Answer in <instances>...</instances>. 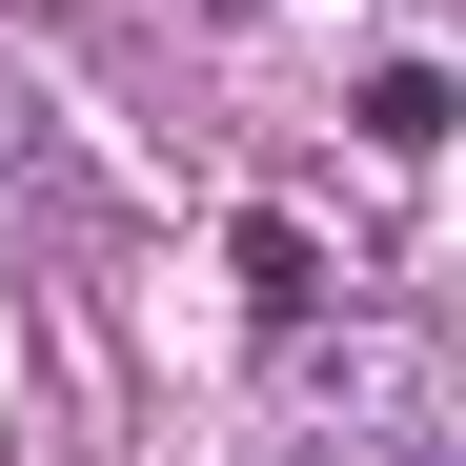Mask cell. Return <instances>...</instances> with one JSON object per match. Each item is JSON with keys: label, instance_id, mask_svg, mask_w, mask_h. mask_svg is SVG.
Here are the masks:
<instances>
[{"label": "cell", "instance_id": "1", "mask_svg": "<svg viewBox=\"0 0 466 466\" xmlns=\"http://www.w3.org/2000/svg\"><path fill=\"white\" fill-rule=\"evenodd\" d=\"M284 385L304 406H406V345L385 325H284Z\"/></svg>", "mask_w": 466, "mask_h": 466}, {"label": "cell", "instance_id": "2", "mask_svg": "<svg viewBox=\"0 0 466 466\" xmlns=\"http://www.w3.org/2000/svg\"><path fill=\"white\" fill-rule=\"evenodd\" d=\"M446 122H466V82H446V61H365V142H385V163H426Z\"/></svg>", "mask_w": 466, "mask_h": 466}, {"label": "cell", "instance_id": "3", "mask_svg": "<svg viewBox=\"0 0 466 466\" xmlns=\"http://www.w3.org/2000/svg\"><path fill=\"white\" fill-rule=\"evenodd\" d=\"M223 264H244V304H264V345H284V325H325V244H304V223H244Z\"/></svg>", "mask_w": 466, "mask_h": 466}, {"label": "cell", "instance_id": "4", "mask_svg": "<svg viewBox=\"0 0 466 466\" xmlns=\"http://www.w3.org/2000/svg\"><path fill=\"white\" fill-rule=\"evenodd\" d=\"M365 466H466V446H365Z\"/></svg>", "mask_w": 466, "mask_h": 466}]
</instances>
